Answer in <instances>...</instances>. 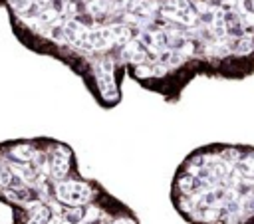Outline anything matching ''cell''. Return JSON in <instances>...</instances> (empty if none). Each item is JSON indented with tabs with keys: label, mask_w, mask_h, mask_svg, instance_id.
<instances>
[{
	"label": "cell",
	"mask_w": 254,
	"mask_h": 224,
	"mask_svg": "<svg viewBox=\"0 0 254 224\" xmlns=\"http://www.w3.org/2000/svg\"><path fill=\"white\" fill-rule=\"evenodd\" d=\"M0 202L10 224H141L131 206L79 170L65 141L44 135L0 141Z\"/></svg>",
	"instance_id": "2"
},
{
	"label": "cell",
	"mask_w": 254,
	"mask_h": 224,
	"mask_svg": "<svg viewBox=\"0 0 254 224\" xmlns=\"http://www.w3.org/2000/svg\"><path fill=\"white\" fill-rule=\"evenodd\" d=\"M0 8H4V0H0Z\"/></svg>",
	"instance_id": "4"
},
{
	"label": "cell",
	"mask_w": 254,
	"mask_h": 224,
	"mask_svg": "<svg viewBox=\"0 0 254 224\" xmlns=\"http://www.w3.org/2000/svg\"><path fill=\"white\" fill-rule=\"evenodd\" d=\"M20 46L65 65L101 109L129 77L179 103L196 77L254 75V0H4Z\"/></svg>",
	"instance_id": "1"
},
{
	"label": "cell",
	"mask_w": 254,
	"mask_h": 224,
	"mask_svg": "<svg viewBox=\"0 0 254 224\" xmlns=\"http://www.w3.org/2000/svg\"><path fill=\"white\" fill-rule=\"evenodd\" d=\"M169 198L187 224H254V145L192 149L173 172Z\"/></svg>",
	"instance_id": "3"
}]
</instances>
